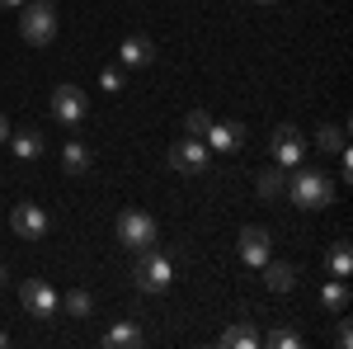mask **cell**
I'll return each mask as SVG.
<instances>
[{"instance_id":"obj_1","label":"cell","mask_w":353,"mask_h":349,"mask_svg":"<svg viewBox=\"0 0 353 349\" xmlns=\"http://www.w3.org/2000/svg\"><path fill=\"white\" fill-rule=\"evenodd\" d=\"M288 198L306 208V213H316V208H330L334 203V185H330V175L321 165H292V180H288Z\"/></svg>"},{"instance_id":"obj_2","label":"cell","mask_w":353,"mask_h":349,"mask_svg":"<svg viewBox=\"0 0 353 349\" xmlns=\"http://www.w3.org/2000/svg\"><path fill=\"white\" fill-rule=\"evenodd\" d=\"M174 283V260L156 250V245H146V250H137V265H132V288L137 293H165Z\"/></svg>"},{"instance_id":"obj_3","label":"cell","mask_w":353,"mask_h":349,"mask_svg":"<svg viewBox=\"0 0 353 349\" xmlns=\"http://www.w3.org/2000/svg\"><path fill=\"white\" fill-rule=\"evenodd\" d=\"M19 10H24V15H19V33H24V43L48 48V43L57 38V10H52V0H24Z\"/></svg>"},{"instance_id":"obj_4","label":"cell","mask_w":353,"mask_h":349,"mask_svg":"<svg viewBox=\"0 0 353 349\" xmlns=\"http://www.w3.org/2000/svg\"><path fill=\"white\" fill-rule=\"evenodd\" d=\"M19 302H24V312L33 317V321H52L57 312H61V293H57L48 279H24Z\"/></svg>"},{"instance_id":"obj_5","label":"cell","mask_w":353,"mask_h":349,"mask_svg":"<svg viewBox=\"0 0 353 349\" xmlns=\"http://www.w3.org/2000/svg\"><path fill=\"white\" fill-rule=\"evenodd\" d=\"M118 241L128 245V250H146V245H156V217L141 213V208L118 213Z\"/></svg>"},{"instance_id":"obj_6","label":"cell","mask_w":353,"mask_h":349,"mask_svg":"<svg viewBox=\"0 0 353 349\" xmlns=\"http://www.w3.org/2000/svg\"><path fill=\"white\" fill-rule=\"evenodd\" d=\"M10 227H14V236L19 241H43L48 232H52V217H48V208L43 203H14V213H10Z\"/></svg>"},{"instance_id":"obj_7","label":"cell","mask_w":353,"mask_h":349,"mask_svg":"<svg viewBox=\"0 0 353 349\" xmlns=\"http://www.w3.org/2000/svg\"><path fill=\"white\" fill-rule=\"evenodd\" d=\"M170 165H174L179 175H203V170L212 165V151H208L203 137H179V142L170 147Z\"/></svg>"},{"instance_id":"obj_8","label":"cell","mask_w":353,"mask_h":349,"mask_svg":"<svg viewBox=\"0 0 353 349\" xmlns=\"http://www.w3.org/2000/svg\"><path fill=\"white\" fill-rule=\"evenodd\" d=\"M269 156H273V165H301V156H306V137L292 128V123H278L269 133Z\"/></svg>"},{"instance_id":"obj_9","label":"cell","mask_w":353,"mask_h":349,"mask_svg":"<svg viewBox=\"0 0 353 349\" xmlns=\"http://www.w3.org/2000/svg\"><path fill=\"white\" fill-rule=\"evenodd\" d=\"M85 113H90V100H85L81 85H57V90H52V118L61 123V128L85 123Z\"/></svg>"},{"instance_id":"obj_10","label":"cell","mask_w":353,"mask_h":349,"mask_svg":"<svg viewBox=\"0 0 353 349\" xmlns=\"http://www.w3.org/2000/svg\"><path fill=\"white\" fill-rule=\"evenodd\" d=\"M241 265H250V269H264V260L273 255V241H269V232L264 227H245L241 232Z\"/></svg>"},{"instance_id":"obj_11","label":"cell","mask_w":353,"mask_h":349,"mask_svg":"<svg viewBox=\"0 0 353 349\" xmlns=\"http://www.w3.org/2000/svg\"><path fill=\"white\" fill-rule=\"evenodd\" d=\"M10 147H14V156L24 165H33V161H43V151H48V142H43V133L38 128H10V137H5Z\"/></svg>"},{"instance_id":"obj_12","label":"cell","mask_w":353,"mask_h":349,"mask_svg":"<svg viewBox=\"0 0 353 349\" xmlns=\"http://www.w3.org/2000/svg\"><path fill=\"white\" fill-rule=\"evenodd\" d=\"M203 142H208V151H221V156H236L245 142V128L241 123H212L208 133H203Z\"/></svg>"},{"instance_id":"obj_13","label":"cell","mask_w":353,"mask_h":349,"mask_svg":"<svg viewBox=\"0 0 353 349\" xmlns=\"http://www.w3.org/2000/svg\"><path fill=\"white\" fill-rule=\"evenodd\" d=\"M118 62H123V66H151V62H156V43L141 38V33H132V38H123Z\"/></svg>"},{"instance_id":"obj_14","label":"cell","mask_w":353,"mask_h":349,"mask_svg":"<svg viewBox=\"0 0 353 349\" xmlns=\"http://www.w3.org/2000/svg\"><path fill=\"white\" fill-rule=\"evenodd\" d=\"M264 283H269V293H292L297 288V269L283 265V260H264Z\"/></svg>"},{"instance_id":"obj_15","label":"cell","mask_w":353,"mask_h":349,"mask_svg":"<svg viewBox=\"0 0 353 349\" xmlns=\"http://www.w3.org/2000/svg\"><path fill=\"white\" fill-rule=\"evenodd\" d=\"M90 165H94V156H90L85 142H66V147H61V170H66V175H85Z\"/></svg>"},{"instance_id":"obj_16","label":"cell","mask_w":353,"mask_h":349,"mask_svg":"<svg viewBox=\"0 0 353 349\" xmlns=\"http://www.w3.org/2000/svg\"><path fill=\"white\" fill-rule=\"evenodd\" d=\"M325 269H330V279H349V274H353V245L349 241H334V245H330V255H325Z\"/></svg>"},{"instance_id":"obj_17","label":"cell","mask_w":353,"mask_h":349,"mask_svg":"<svg viewBox=\"0 0 353 349\" xmlns=\"http://www.w3.org/2000/svg\"><path fill=\"white\" fill-rule=\"evenodd\" d=\"M221 345H226V349H254V345H259V330H254V321L245 317V321H236L226 335H221Z\"/></svg>"},{"instance_id":"obj_18","label":"cell","mask_w":353,"mask_h":349,"mask_svg":"<svg viewBox=\"0 0 353 349\" xmlns=\"http://www.w3.org/2000/svg\"><path fill=\"white\" fill-rule=\"evenodd\" d=\"M349 279H330L325 288H321V307H325V312H344V307H349Z\"/></svg>"},{"instance_id":"obj_19","label":"cell","mask_w":353,"mask_h":349,"mask_svg":"<svg viewBox=\"0 0 353 349\" xmlns=\"http://www.w3.org/2000/svg\"><path fill=\"white\" fill-rule=\"evenodd\" d=\"M61 312L76 317V321H85V317H94V297L85 293V288H71V293L61 297Z\"/></svg>"},{"instance_id":"obj_20","label":"cell","mask_w":353,"mask_h":349,"mask_svg":"<svg viewBox=\"0 0 353 349\" xmlns=\"http://www.w3.org/2000/svg\"><path fill=\"white\" fill-rule=\"evenodd\" d=\"M128 345H141V326L137 321H123L104 335V349H128Z\"/></svg>"},{"instance_id":"obj_21","label":"cell","mask_w":353,"mask_h":349,"mask_svg":"<svg viewBox=\"0 0 353 349\" xmlns=\"http://www.w3.org/2000/svg\"><path fill=\"white\" fill-rule=\"evenodd\" d=\"M316 147H321V156L344 151V128H339V123H321V128H316Z\"/></svg>"},{"instance_id":"obj_22","label":"cell","mask_w":353,"mask_h":349,"mask_svg":"<svg viewBox=\"0 0 353 349\" xmlns=\"http://www.w3.org/2000/svg\"><path fill=\"white\" fill-rule=\"evenodd\" d=\"M283 175H288L283 165H269V170L259 175V185H254V189H259V198H278V194H283V185H288Z\"/></svg>"},{"instance_id":"obj_23","label":"cell","mask_w":353,"mask_h":349,"mask_svg":"<svg viewBox=\"0 0 353 349\" xmlns=\"http://www.w3.org/2000/svg\"><path fill=\"white\" fill-rule=\"evenodd\" d=\"M269 345H273V349H297L301 335L292 330V326H273V330H269Z\"/></svg>"},{"instance_id":"obj_24","label":"cell","mask_w":353,"mask_h":349,"mask_svg":"<svg viewBox=\"0 0 353 349\" xmlns=\"http://www.w3.org/2000/svg\"><path fill=\"white\" fill-rule=\"evenodd\" d=\"M184 128H189V137H203V133H208V128H212V118H208L203 109H193L189 118H184Z\"/></svg>"},{"instance_id":"obj_25","label":"cell","mask_w":353,"mask_h":349,"mask_svg":"<svg viewBox=\"0 0 353 349\" xmlns=\"http://www.w3.org/2000/svg\"><path fill=\"white\" fill-rule=\"evenodd\" d=\"M99 85H104L109 95H118V90H123V71H118V66H109V71H99Z\"/></svg>"},{"instance_id":"obj_26","label":"cell","mask_w":353,"mask_h":349,"mask_svg":"<svg viewBox=\"0 0 353 349\" xmlns=\"http://www.w3.org/2000/svg\"><path fill=\"white\" fill-rule=\"evenodd\" d=\"M334 340H339V349H349V345H353V330H349V321H339V330H334Z\"/></svg>"},{"instance_id":"obj_27","label":"cell","mask_w":353,"mask_h":349,"mask_svg":"<svg viewBox=\"0 0 353 349\" xmlns=\"http://www.w3.org/2000/svg\"><path fill=\"white\" fill-rule=\"evenodd\" d=\"M19 5H24V0H0V10H19Z\"/></svg>"},{"instance_id":"obj_28","label":"cell","mask_w":353,"mask_h":349,"mask_svg":"<svg viewBox=\"0 0 353 349\" xmlns=\"http://www.w3.org/2000/svg\"><path fill=\"white\" fill-rule=\"evenodd\" d=\"M5 137H10V123H5V113H0V142H5Z\"/></svg>"},{"instance_id":"obj_29","label":"cell","mask_w":353,"mask_h":349,"mask_svg":"<svg viewBox=\"0 0 353 349\" xmlns=\"http://www.w3.org/2000/svg\"><path fill=\"white\" fill-rule=\"evenodd\" d=\"M5 283H10V269H5V265H0V288H5Z\"/></svg>"},{"instance_id":"obj_30","label":"cell","mask_w":353,"mask_h":349,"mask_svg":"<svg viewBox=\"0 0 353 349\" xmlns=\"http://www.w3.org/2000/svg\"><path fill=\"white\" fill-rule=\"evenodd\" d=\"M5 345H10V335H5V330H0V349H5Z\"/></svg>"},{"instance_id":"obj_31","label":"cell","mask_w":353,"mask_h":349,"mask_svg":"<svg viewBox=\"0 0 353 349\" xmlns=\"http://www.w3.org/2000/svg\"><path fill=\"white\" fill-rule=\"evenodd\" d=\"M254 5H278V0H254Z\"/></svg>"}]
</instances>
